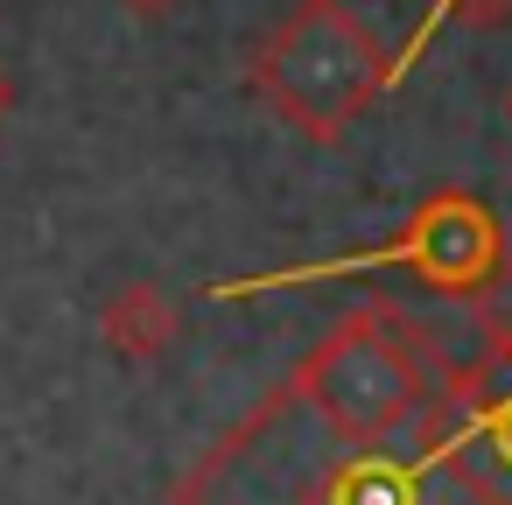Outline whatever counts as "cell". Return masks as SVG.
Returning <instances> with one entry per match:
<instances>
[{"label": "cell", "mask_w": 512, "mask_h": 505, "mask_svg": "<svg viewBox=\"0 0 512 505\" xmlns=\"http://www.w3.org/2000/svg\"><path fill=\"white\" fill-rule=\"evenodd\" d=\"M176 505H498L463 456V358L400 302H358L176 477Z\"/></svg>", "instance_id": "cell-1"}, {"label": "cell", "mask_w": 512, "mask_h": 505, "mask_svg": "<svg viewBox=\"0 0 512 505\" xmlns=\"http://www.w3.org/2000/svg\"><path fill=\"white\" fill-rule=\"evenodd\" d=\"M393 78L400 64L351 0H295L253 50V99L316 148H337Z\"/></svg>", "instance_id": "cell-2"}, {"label": "cell", "mask_w": 512, "mask_h": 505, "mask_svg": "<svg viewBox=\"0 0 512 505\" xmlns=\"http://www.w3.org/2000/svg\"><path fill=\"white\" fill-rule=\"evenodd\" d=\"M505 253H512V239H505V218H498V211H491L477 190L449 183V190H428V197L407 211V225H400L386 246H372V253H351V260H337L330 274L400 267V274H414L428 295L477 302V295L498 281Z\"/></svg>", "instance_id": "cell-3"}, {"label": "cell", "mask_w": 512, "mask_h": 505, "mask_svg": "<svg viewBox=\"0 0 512 505\" xmlns=\"http://www.w3.org/2000/svg\"><path fill=\"white\" fill-rule=\"evenodd\" d=\"M463 456L477 484L512 505V358L498 351L463 358Z\"/></svg>", "instance_id": "cell-4"}, {"label": "cell", "mask_w": 512, "mask_h": 505, "mask_svg": "<svg viewBox=\"0 0 512 505\" xmlns=\"http://www.w3.org/2000/svg\"><path fill=\"white\" fill-rule=\"evenodd\" d=\"M176 330H183V316H176V302H169L155 281H120V288L99 302V337H106V351L127 358V365L162 358V351L176 344Z\"/></svg>", "instance_id": "cell-5"}, {"label": "cell", "mask_w": 512, "mask_h": 505, "mask_svg": "<svg viewBox=\"0 0 512 505\" xmlns=\"http://www.w3.org/2000/svg\"><path fill=\"white\" fill-rule=\"evenodd\" d=\"M470 323H477V344H484V351L512 358V253H505L498 281H491V288L470 302Z\"/></svg>", "instance_id": "cell-6"}, {"label": "cell", "mask_w": 512, "mask_h": 505, "mask_svg": "<svg viewBox=\"0 0 512 505\" xmlns=\"http://www.w3.org/2000/svg\"><path fill=\"white\" fill-rule=\"evenodd\" d=\"M512 15V0H435V15L414 29V43H407V57H421L428 50V36L442 29V22H470V29H498Z\"/></svg>", "instance_id": "cell-7"}, {"label": "cell", "mask_w": 512, "mask_h": 505, "mask_svg": "<svg viewBox=\"0 0 512 505\" xmlns=\"http://www.w3.org/2000/svg\"><path fill=\"white\" fill-rule=\"evenodd\" d=\"M15 99H22V92H15V78H8V64H0V127H8V120H15Z\"/></svg>", "instance_id": "cell-8"}, {"label": "cell", "mask_w": 512, "mask_h": 505, "mask_svg": "<svg viewBox=\"0 0 512 505\" xmlns=\"http://www.w3.org/2000/svg\"><path fill=\"white\" fill-rule=\"evenodd\" d=\"M127 8H134V15H148V22H155V15H176V8H183V0H127Z\"/></svg>", "instance_id": "cell-9"}, {"label": "cell", "mask_w": 512, "mask_h": 505, "mask_svg": "<svg viewBox=\"0 0 512 505\" xmlns=\"http://www.w3.org/2000/svg\"><path fill=\"white\" fill-rule=\"evenodd\" d=\"M505 120H512V92H505Z\"/></svg>", "instance_id": "cell-10"}]
</instances>
